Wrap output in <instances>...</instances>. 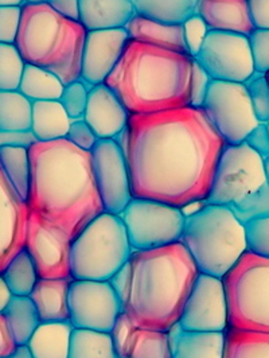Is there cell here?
Listing matches in <instances>:
<instances>
[{"label":"cell","mask_w":269,"mask_h":358,"mask_svg":"<svg viewBox=\"0 0 269 358\" xmlns=\"http://www.w3.org/2000/svg\"><path fill=\"white\" fill-rule=\"evenodd\" d=\"M126 155L132 197L183 209L205 201L225 141L202 108L129 115L116 139Z\"/></svg>","instance_id":"6da1fadb"},{"label":"cell","mask_w":269,"mask_h":358,"mask_svg":"<svg viewBox=\"0 0 269 358\" xmlns=\"http://www.w3.org/2000/svg\"><path fill=\"white\" fill-rule=\"evenodd\" d=\"M31 177L27 206L74 240L104 206L93 174L92 154L66 139L29 148Z\"/></svg>","instance_id":"7a4b0ae2"},{"label":"cell","mask_w":269,"mask_h":358,"mask_svg":"<svg viewBox=\"0 0 269 358\" xmlns=\"http://www.w3.org/2000/svg\"><path fill=\"white\" fill-rule=\"evenodd\" d=\"M123 313L135 327L168 331L180 322L198 271L182 243L150 251H133Z\"/></svg>","instance_id":"3957f363"},{"label":"cell","mask_w":269,"mask_h":358,"mask_svg":"<svg viewBox=\"0 0 269 358\" xmlns=\"http://www.w3.org/2000/svg\"><path fill=\"white\" fill-rule=\"evenodd\" d=\"M194 57L129 39L104 84L129 115L189 107Z\"/></svg>","instance_id":"277c9868"},{"label":"cell","mask_w":269,"mask_h":358,"mask_svg":"<svg viewBox=\"0 0 269 358\" xmlns=\"http://www.w3.org/2000/svg\"><path fill=\"white\" fill-rule=\"evenodd\" d=\"M85 27L48 4L22 6L15 46L23 61L54 73L65 85L81 78Z\"/></svg>","instance_id":"5b68a950"},{"label":"cell","mask_w":269,"mask_h":358,"mask_svg":"<svg viewBox=\"0 0 269 358\" xmlns=\"http://www.w3.org/2000/svg\"><path fill=\"white\" fill-rule=\"evenodd\" d=\"M180 243L201 273L224 279L248 252L245 227L228 206L203 201L197 212L186 215Z\"/></svg>","instance_id":"8992f818"},{"label":"cell","mask_w":269,"mask_h":358,"mask_svg":"<svg viewBox=\"0 0 269 358\" xmlns=\"http://www.w3.org/2000/svg\"><path fill=\"white\" fill-rule=\"evenodd\" d=\"M132 252L122 217L104 212L73 240L71 276L73 280L108 282Z\"/></svg>","instance_id":"52a82bcc"},{"label":"cell","mask_w":269,"mask_h":358,"mask_svg":"<svg viewBox=\"0 0 269 358\" xmlns=\"http://www.w3.org/2000/svg\"><path fill=\"white\" fill-rule=\"evenodd\" d=\"M224 285L228 329L269 334V259L245 252Z\"/></svg>","instance_id":"ba28073f"},{"label":"cell","mask_w":269,"mask_h":358,"mask_svg":"<svg viewBox=\"0 0 269 358\" xmlns=\"http://www.w3.org/2000/svg\"><path fill=\"white\" fill-rule=\"evenodd\" d=\"M122 217L132 251H150L180 243L186 215L180 208L132 198Z\"/></svg>","instance_id":"9c48e42d"},{"label":"cell","mask_w":269,"mask_h":358,"mask_svg":"<svg viewBox=\"0 0 269 358\" xmlns=\"http://www.w3.org/2000/svg\"><path fill=\"white\" fill-rule=\"evenodd\" d=\"M268 182L264 159L245 142L225 144L206 203L229 206Z\"/></svg>","instance_id":"30bf717a"},{"label":"cell","mask_w":269,"mask_h":358,"mask_svg":"<svg viewBox=\"0 0 269 358\" xmlns=\"http://www.w3.org/2000/svg\"><path fill=\"white\" fill-rule=\"evenodd\" d=\"M202 109L226 144H240L259 126L245 84L212 80Z\"/></svg>","instance_id":"8fae6325"},{"label":"cell","mask_w":269,"mask_h":358,"mask_svg":"<svg viewBox=\"0 0 269 358\" xmlns=\"http://www.w3.org/2000/svg\"><path fill=\"white\" fill-rule=\"evenodd\" d=\"M212 80L245 84L254 74L248 36L210 30L196 57Z\"/></svg>","instance_id":"7c38bea8"},{"label":"cell","mask_w":269,"mask_h":358,"mask_svg":"<svg viewBox=\"0 0 269 358\" xmlns=\"http://www.w3.org/2000/svg\"><path fill=\"white\" fill-rule=\"evenodd\" d=\"M123 306L109 282L73 280L69 288V321L74 329L110 333Z\"/></svg>","instance_id":"4fadbf2b"},{"label":"cell","mask_w":269,"mask_h":358,"mask_svg":"<svg viewBox=\"0 0 269 358\" xmlns=\"http://www.w3.org/2000/svg\"><path fill=\"white\" fill-rule=\"evenodd\" d=\"M72 238L42 217L30 212L24 248L29 252L39 279H69Z\"/></svg>","instance_id":"5bb4252c"},{"label":"cell","mask_w":269,"mask_h":358,"mask_svg":"<svg viewBox=\"0 0 269 358\" xmlns=\"http://www.w3.org/2000/svg\"><path fill=\"white\" fill-rule=\"evenodd\" d=\"M93 174L104 210L122 215L132 199L126 155L116 139H99L92 148Z\"/></svg>","instance_id":"9a60e30c"},{"label":"cell","mask_w":269,"mask_h":358,"mask_svg":"<svg viewBox=\"0 0 269 358\" xmlns=\"http://www.w3.org/2000/svg\"><path fill=\"white\" fill-rule=\"evenodd\" d=\"M178 326L184 331L196 333H221L228 330V301L224 279L198 273Z\"/></svg>","instance_id":"2e32d148"},{"label":"cell","mask_w":269,"mask_h":358,"mask_svg":"<svg viewBox=\"0 0 269 358\" xmlns=\"http://www.w3.org/2000/svg\"><path fill=\"white\" fill-rule=\"evenodd\" d=\"M129 36L126 27L88 31L81 64V78L87 85L104 84L117 65Z\"/></svg>","instance_id":"e0dca14e"},{"label":"cell","mask_w":269,"mask_h":358,"mask_svg":"<svg viewBox=\"0 0 269 358\" xmlns=\"http://www.w3.org/2000/svg\"><path fill=\"white\" fill-rule=\"evenodd\" d=\"M29 206L22 201L0 169V275L24 248Z\"/></svg>","instance_id":"ac0fdd59"},{"label":"cell","mask_w":269,"mask_h":358,"mask_svg":"<svg viewBox=\"0 0 269 358\" xmlns=\"http://www.w3.org/2000/svg\"><path fill=\"white\" fill-rule=\"evenodd\" d=\"M82 119L99 139H117L126 129L129 113L106 84L92 87Z\"/></svg>","instance_id":"d6986e66"},{"label":"cell","mask_w":269,"mask_h":358,"mask_svg":"<svg viewBox=\"0 0 269 358\" xmlns=\"http://www.w3.org/2000/svg\"><path fill=\"white\" fill-rule=\"evenodd\" d=\"M196 13L209 30L247 36L254 30L247 0H198Z\"/></svg>","instance_id":"ffe728a7"},{"label":"cell","mask_w":269,"mask_h":358,"mask_svg":"<svg viewBox=\"0 0 269 358\" xmlns=\"http://www.w3.org/2000/svg\"><path fill=\"white\" fill-rule=\"evenodd\" d=\"M133 15V0H80L78 20L87 31L123 29Z\"/></svg>","instance_id":"44dd1931"},{"label":"cell","mask_w":269,"mask_h":358,"mask_svg":"<svg viewBox=\"0 0 269 358\" xmlns=\"http://www.w3.org/2000/svg\"><path fill=\"white\" fill-rule=\"evenodd\" d=\"M69 279H38L30 295L41 322L69 321Z\"/></svg>","instance_id":"7402d4cb"},{"label":"cell","mask_w":269,"mask_h":358,"mask_svg":"<svg viewBox=\"0 0 269 358\" xmlns=\"http://www.w3.org/2000/svg\"><path fill=\"white\" fill-rule=\"evenodd\" d=\"M126 30L129 39L132 41L189 54L182 24L163 23L135 13V15L126 23Z\"/></svg>","instance_id":"603a6c76"},{"label":"cell","mask_w":269,"mask_h":358,"mask_svg":"<svg viewBox=\"0 0 269 358\" xmlns=\"http://www.w3.org/2000/svg\"><path fill=\"white\" fill-rule=\"evenodd\" d=\"M225 333L184 331L175 324L168 330L173 358H224Z\"/></svg>","instance_id":"cb8c5ba5"},{"label":"cell","mask_w":269,"mask_h":358,"mask_svg":"<svg viewBox=\"0 0 269 358\" xmlns=\"http://www.w3.org/2000/svg\"><path fill=\"white\" fill-rule=\"evenodd\" d=\"M72 119L59 100L34 101L31 115V132L38 142L65 139Z\"/></svg>","instance_id":"d4e9b609"},{"label":"cell","mask_w":269,"mask_h":358,"mask_svg":"<svg viewBox=\"0 0 269 358\" xmlns=\"http://www.w3.org/2000/svg\"><path fill=\"white\" fill-rule=\"evenodd\" d=\"M73 329L71 321L41 323L27 346L34 358H68Z\"/></svg>","instance_id":"484cf974"},{"label":"cell","mask_w":269,"mask_h":358,"mask_svg":"<svg viewBox=\"0 0 269 358\" xmlns=\"http://www.w3.org/2000/svg\"><path fill=\"white\" fill-rule=\"evenodd\" d=\"M3 315L17 346L27 345L38 326L42 323L36 305L30 296L13 295L3 311Z\"/></svg>","instance_id":"4316f807"},{"label":"cell","mask_w":269,"mask_h":358,"mask_svg":"<svg viewBox=\"0 0 269 358\" xmlns=\"http://www.w3.org/2000/svg\"><path fill=\"white\" fill-rule=\"evenodd\" d=\"M0 169L20 199L27 202L31 177L29 148L0 147Z\"/></svg>","instance_id":"83f0119b"},{"label":"cell","mask_w":269,"mask_h":358,"mask_svg":"<svg viewBox=\"0 0 269 358\" xmlns=\"http://www.w3.org/2000/svg\"><path fill=\"white\" fill-rule=\"evenodd\" d=\"M65 84L43 68L26 64L18 90L31 103L59 100Z\"/></svg>","instance_id":"f1b7e54d"},{"label":"cell","mask_w":269,"mask_h":358,"mask_svg":"<svg viewBox=\"0 0 269 358\" xmlns=\"http://www.w3.org/2000/svg\"><path fill=\"white\" fill-rule=\"evenodd\" d=\"M120 358H173L168 331L133 327Z\"/></svg>","instance_id":"f546056e"},{"label":"cell","mask_w":269,"mask_h":358,"mask_svg":"<svg viewBox=\"0 0 269 358\" xmlns=\"http://www.w3.org/2000/svg\"><path fill=\"white\" fill-rule=\"evenodd\" d=\"M135 13L168 24H183L196 14L197 0H133Z\"/></svg>","instance_id":"4dcf8cb0"},{"label":"cell","mask_w":269,"mask_h":358,"mask_svg":"<svg viewBox=\"0 0 269 358\" xmlns=\"http://www.w3.org/2000/svg\"><path fill=\"white\" fill-rule=\"evenodd\" d=\"M33 103L19 90H0V131H31Z\"/></svg>","instance_id":"1f68e13d"},{"label":"cell","mask_w":269,"mask_h":358,"mask_svg":"<svg viewBox=\"0 0 269 358\" xmlns=\"http://www.w3.org/2000/svg\"><path fill=\"white\" fill-rule=\"evenodd\" d=\"M68 358H119L110 333L73 329Z\"/></svg>","instance_id":"d6a6232c"},{"label":"cell","mask_w":269,"mask_h":358,"mask_svg":"<svg viewBox=\"0 0 269 358\" xmlns=\"http://www.w3.org/2000/svg\"><path fill=\"white\" fill-rule=\"evenodd\" d=\"M1 276L11 295L15 296H30L39 279L36 266L26 248L13 257V260L1 272Z\"/></svg>","instance_id":"836d02e7"},{"label":"cell","mask_w":269,"mask_h":358,"mask_svg":"<svg viewBox=\"0 0 269 358\" xmlns=\"http://www.w3.org/2000/svg\"><path fill=\"white\" fill-rule=\"evenodd\" d=\"M224 358H269V334L228 329Z\"/></svg>","instance_id":"e575fe53"},{"label":"cell","mask_w":269,"mask_h":358,"mask_svg":"<svg viewBox=\"0 0 269 358\" xmlns=\"http://www.w3.org/2000/svg\"><path fill=\"white\" fill-rule=\"evenodd\" d=\"M235 218L247 225L248 222L269 217V183L263 185L260 189L242 198L241 201L228 206Z\"/></svg>","instance_id":"d590c367"},{"label":"cell","mask_w":269,"mask_h":358,"mask_svg":"<svg viewBox=\"0 0 269 358\" xmlns=\"http://www.w3.org/2000/svg\"><path fill=\"white\" fill-rule=\"evenodd\" d=\"M24 66L14 43H0V90H18Z\"/></svg>","instance_id":"8d00e7d4"},{"label":"cell","mask_w":269,"mask_h":358,"mask_svg":"<svg viewBox=\"0 0 269 358\" xmlns=\"http://www.w3.org/2000/svg\"><path fill=\"white\" fill-rule=\"evenodd\" d=\"M252 108L259 123L269 122V81L266 74L254 73L245 83Z\"/></svg>","instance_id":"74e56055"},{"label":"cell","mask_w":269,"mask_h":358,"mask_svg":"<svg viewBox=\"0 0 269 358\" xmlns=\"http://www.w3.org/2000/svg\"><path fill=\"white\" fill-rule=\"evenodd\" d=\"M88 92L87 84L82 80L73 81L64 87L59 103L72 120L82 119L88 104Z\"/></svg>","instance_id":"f35d334b"},{"label":"cell","mask_w":269,"mask_h":358,"mask_svg":"<svg viewBox=\"0 0 269 358\" xmlns=\"http://www.w3.org/2000/svg\"><path fill=\"white\" fill-rule=\"evenodd\" d=\"M244 227L248 252L269 259V217L252 221Z\"/></svg>","instance_id":"ab89813d"},{"label":"cell","mask_w":269,"mask_h":358,"mask_svg":"<svg viewBox=\"0 0 269 358\" xmlns=\"http://www.w3.org/2000/svg\"><path fill=\"white\" fill-rule=\"evenodd\" d=\"M248 39L254 73L267 74L269 72V30L254 29Z\"/></svg>","instance_id":"60d3db41"},{"label":"cell","mask_w":269,"mask_h":358,"mask_svg":"<svg viewBox=\"0 0 269 358\" xmlns=\"http://www.w3.org/2000/svg\"><path fill=\"white\" fill-rule=\"evenodd\" d=\"M183 36H184V43L187 48V52L191 57H197L198 53L202 49V45L208 36V33L210 31L205 20L198 15L197 13L187 19L183 24Z\"/></svg>","instance_id":"b9f144b4"},{"label":"cell","mask_w":269,"mask_h":358,"mask_svg":"<svg viewBox=\"0 0 269 358\" xmlns=\"http://www.w3.org/2000/svg\"><path fill=\"white\" fill-rule=\"evenodd\" d=\"M22 7H0V43H15Z\"/></svg>","instance_id":"7bdbcfd3"},{"label":"cell","mask_w":269,"mask_h":358,"mask_svg":"<svg viewBox=\"0 0 269 358\" xmlns=\"http://www.w3.org/2000/svg\"><path fill=\"white\" fill-rule=\"evenodd\" d=\"M65 139L84 151H92V148L99 142V138L84 119L72 120Z\"/></svg>","instance_id":"ee69618b"},{"label":"cell","mask_w":269,"mask_h":358,"mask_svg":"<svg viewBox=\"0 0 269 358\" xmlns=\"http://www.w3.org/2000/svg\"><path fill=\"white\" fill-rule=\"evenodd\" d=\"M196 59V58H194ZM210 76L206 71L194 61V71H193V87H191V99H190V107L201 108L203 104L205 96L210 85Z\"/></svg>","instance_id":"f6af8a7d"},{"label":"cell","mask_w":269,"mask_h":358,"mask_svg":"<svg viewBox=\"0 0 269 358\" xmlns=\"http://www.w3.org/2000/svg\"><path fill=\"white\" fill-rule=\"evenodd\" d=\"M133 327L135 326L128 320L126 314L122 313L119 315L117 321L115 323V326H113V330L110 331V336H112V340H113V346H115L117 357H122V355L124 352V348H126V341L129 338Z\"/></svg>","instance_id":"bcb514c9"},{"label":"cell","mask_w":269,"mask_h":358,"mask_svg":"<svg viewBox=\"0 0 269 358\" xmlns=\"http://www.w3.org/2000/svg\"><path fill=\"white\" fill-rule=\"evenodd\" d=\"M244 142L263 159L269 158V131L266 123H260L256 128H253Z\"/></svg>","instance_id":"7dc6e473"},{"label":"cell","mask_w":269,"mask_h":358,"mask_svg":"<svg viewBox=\"0 0 269 358\" xmlns=\"http://www.w3.org/2000/svg\"><path fill=\"white\" fill-rule=\"evenodd\" d=\"M38 142L31 131H0V147L10 145V147H24L30 148L33 144Z\"/></svg>","instance_id":"c3c4849f"},{"label":"cell","mask_w":269,"mask_h":358,"mask_svg":"<svg viewBox=\"0 0 269 358\" xmlns=\"http://www.w3.org/2000/svg\"><path fill=\"white\" fill-rule=\"evenodd\" d=\"M254 29L269 30V0H247Z\"/></svg>","instance_id":"681fc988"},{"label":"cell","mask_w":269,"mask_h":358,"mask_svg":"<svg viewBox=\"0 0 269 358\" xmlns=\"http://www.w3.org/2000/svg\"><path fill=\"white\" fill-rule=\"evenodd\" d=\"M46 3L65 18L72 20L80 19V0H46Z\"/></svg>","instance_id":"f907efd6"},{"label":"cell","mask_w":269,"mask_h":358,"mask_svg":"<svg viewBox=\"0 0 269 358\" xmlns=\"http://www.w3.org/2000/svg\"><path fill=\"white\" fill-rule=\"evenodd\" d=\"M17 345L13 340L8 326L3 313H0V358H7L14 350Z\"/></svg>","instance_id":"816d5d0a"},{"label":"cell","mask_w":269,"mask_h":358,"mask_svg":"<svg viewBox=\"0 0 269 358\" xmlns=\"http://www.w3.org/2000/svg\"><path fill=\"white\" fill-rule=\"evenodd\" d=\"M11 296L13 295H11L8 287L6 285L3 276L0 275V313L4 311V308H6V306L8 305Z\"/></svg>","instance_id":"f5cc1de1"},{"label":"cell","mask_w":269,"mask_h":358,"mask_svg":"<svg viewBox=\"0 0 269 358\" xmlns=\"http://www.w3.org/2000/svg\"><path fill=\"white\" fill-rule=\"evenodd\" d=\"M7 358H34V356L27 345H22V346H17L15 350Z\"/></svg>","instance_id":"db71d44e"},{"label":"cell","mask_w":269,"mask_h":358,"mask_svg":"<svg viewBox=\"0 0 269 358\" xmlns=\"http://www.w3.org/2000/svg\"><path fill=\"white\" fill-rule=\"evenodd\" d=\"M24 0H0V7H22Z\"/></svg>","instance_id":"11a10c76"},{"label":"cell","mask_w":269,"mask_h":358,"mask_svg":"<svg viewBox=\"0 0 269 358\" xmlns=\"http://www.w3.org/2000/svg\"><path fill=\"white\" fill-rule=\"evenodd\" d=\"M24 3H27V4H41V3H46V0H24Z\"/></svg>","instance_id":"9f6ffc18"},{"label":"cell","mask_w":269,"mask_h":358,"mask_svg":"<svg viewBox=\"0 0 269 358\" xmlns=\"http://www.w3.org/2000/svg\"><path fill=\"white\" fill-rule=\"evenodd\" d=\"M264 164H266V173H267V179H268L269 183V158L264 159Z\"/></svg>","instance_id":"6f0895ef"},{"label":"cell","mask_w":269,"mask_h":358,"mask_svg":"<svg viewBox=\"0 0 269 358\" xmlns=\"http://www.w3.org/2000/svg\"><path fill=\"white\" fill-rule=\"evenodd\" d=\"M266 76H267V78H268V81H269V72L267 73V74H266Z\"/></svg>","instance_id":"680465c9"},{"label":"cell","mask_w":269,"mask_h":358,"mask_svg":"<svg viewBox=\"0 0 269 358\" xmlns=\"http://www.w3.org/2000/svg\"><path fill=\"white\" fill-rule=\"evenodd\" d=\"M267 127H268V131H269V122L267 123Z\"/></svg>","instance_id":"91938a15"},{"label":"cell","mask_w":269,"mask_h":358,"mask_svg":"<svg viewBox=\"0 0 269 358\" xmlns=\"http://www.w3.org/2000/svg\"><path fill=\"white\" fill-rule=\"evenodd\" d=\"M197 1H198V0H197Z\"/></svg>","instance_id":"94428289"}]
</instances>
